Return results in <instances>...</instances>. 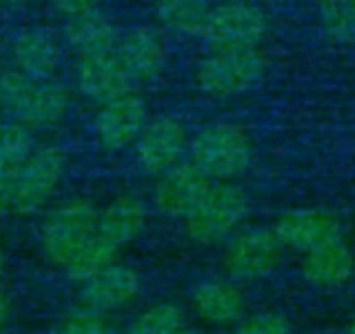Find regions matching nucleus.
Masks as SVG:
<instances>
[{
    "label": "nucleus",
    "mask_w": 355,
    "mask_h": 334,
    "mask_svg": "<svg viewBox=\"0 0 355 334\" xmlns=\"http://www.w3.org/2000/svg\"><path fill=\"white\" fill-rule=\"evenodd\" d=\"M69 94L53 82H38L21 71H0V105L26 125H53L69 109Z\"/></svg>",
    "instance_id": "obj_1"
},
{
    "label": "nucleus",
    "mask_w": 355,
    "mask_h": 334,
    "mask_svg": "<svg viewBox=\"0 0 355 334\" xmlns=\"http://www.w3.org/2000/svg\"><path fill=\"white\" fill-rule=\"evenodd\" d=\"M191 155V163L205 178L228 180L247 170L251 146L241 128L232 123H211L197 134Z\"/></svg>",
    "instance_id": "obj_2"
},
{
    "label": "nucleus",
    "mask_w": 355,
    "mask_h": 334,
    "mask_svg": "<svg viewBox=\"0 0 355 334\" xmlns=\"http://www.w3.org/2000/svg\"><path fill=\"white\" fill-rule=\"evenodd\" d=\"M247 213V197L230 184H211L193 211L184 218L195 243L211 245L228 236Z\"/></svg>",
    "instance_id": "obj_3"
},
{
    "label": "nucleus",
    "mask_w": 355,
    "mask_h": 334,
    "mask_svg": "<svg viewBox=\"0 0 355 334\" xmlns=\"http://www.w3.org/2000/svg\"><path fill=\"white\" fill-rule=\"evenodd\" d=\"M98 211L86 201H71L55 209L42 224V249L57 265H67L71 257L96 234Z\"/></svg>",
    "instance_id": "obj_4"
},
{
    "label": "nucleus",
    "mask_w": 355,
    "mask_h": 334,
    "mask_svg": "<svg viewBox=\"0 0 355 334\" xmlns=\"http://www.w3.org/2000/svg\"><path fill=\"white\" fill-rule=\"evenodd\" d=\"M268 30L266 13L247 3H226L209 11L201 38L207 40L216 53L253 49Z\"/></svg>",
    "instance_id": "obj_5"
},
{
    "label": "nucleus",
    "mask_w": 355,
    "mask_h": 334,
    "mask_svg": "<svg viewBox=\"0 0 355 334\" xmlns=\"http://www.w3.org/2000/svg\"><path fill=\"white\" fill-rule=\"evenodd\" d=\"M266 61L253 51L214 53L197 69V84L201 90L218 96H230L253 88L263 78Z\"/></svg>",
    "instance_id": "obj_6"
},
{
    "label": "nucleus",
    "mask_w": 355,
    "mask_h": 334,
    "mask_svg": "<svg viewBox=\"0 0 355 334\" xmlns=\"http://www.w3.org/2000/svg\"><path fill=\"white\" fill-rule=\"evenodd\" d=\"M65 176V157L57 146L34 148L15 180L13 191V211L34 213L40 209L51 195L57 191Z\"/></svg>",
    "instance_id": "obj_7"
},
{
    "label": "nucleus",
    "mask_w": 355,
    "mask_h": 334,
    "mask_svg": "<svg viewBox=\"0 0 355 334\" xmlns=\"http://www.w3.org/2000/svg\"><path fill=\"white\" fill-rule=\"evenodd\" d=\"M57 11L65 24L67 42L82 59L111 55L117 46V32L96 5L84 0H65L57 5Z\"/></svg>",
    "instance_id": "obj_8"
},
{
    "label": "nucleus",
    "mask_w": 355,
    "mask_h": 334,
    "mask_svg": "<svg viewBox=\"0 0 355 334\" xmlns=\"http://www.w3.org/2000/svg\"><path fill=\"white\" fill-rule=\"evenodd\" d=\"M189 146L187 128L173 117H157L138 136L136 157L142 170L153 176H163L178 165Z\"/></svg>",
    "instance_id": "obj_9"
},
{
    "label": "nucleus",
    "mask_w": 355,
    "mask_h": 334,
    "mask_svg": "<svg viewBox=\"0 0 355 334\" xmlns=\"http://www.w3.org/2000/svg\"><path fill=\"white\" fill-rule=\"evenodd\" d=\"M280 257V243L270 230L239 234L226 251V270L234 280L251 282L268 276Z\"/></svg>",
    "instance_id": "obj_10"
},
{
    "label": "nucleus",
    "mask_w": 355,
    "mask_h": 334,
    "mask_svg": "<svg viewBox=\"0 0 355 334\" xmlns=\"http://www.w3.org/2000/svg\"><path fill=\"white\" fill-rule=\"evenodd\" d=\"M209 186L211 180L205 178L193 163H182L161 176L155 186L153 201L167 218H187Z\"/></svg>",
    "instance_id": "obj_11"
},
{
    "label": "nucleus",
    "mask_w": 355,
    "mask_h": 334,
    "mask_svg": "<svg viewBox=\"0 0 355 334\" xmlns=\"http://www.w3.org/2000/svg\"><path fill=\"white\" fill-rule=\"evenodd\" d=\"M140 290V278L128 265L113 263L101 274L84 282L82 301L84 309L92 313H107L125 307Z\"/></svg>",
    "instance_id": "obj_12"
},
{
    "label": "nucleus",
    "mask_w": 355,
    "mask_h": 334,
    "mask_svg": "<svg viewBox=\"0 0 355 334\" xmlns=\"http://www.w3.org/2000/svg\"><path fill=\"white\" fill-rule=\"evenodd\" d=\"M146 107L138 96L125 94L105 103L96 115V134L107 148H123L144 130Z\"/></svg>",
    "instance_id": "obj_13"
},
{
    "label": "nucleus",
    "mask_w": 355,
    "mask_h": 334,
    "mask_svg": "<svg viewBox=\"0 0 355 334\" xmlns=\"http://www.w3.org/2000/svg\"><path fill=\"white\" fill-rule=\"evenodd\" d=\"M274 234L278 243H284L305 253H311L315 249H322L330 243L340 240L338 224L330 216L322 211H313V209H299V211L286 213L278 222V228Z\"/></svg>",
    "instance_id": "obj_14"
},
{
    "label": "nucleus",
    "mask_w": 355,
    "mask_h": 334,
    "mask_svg": "<svg viewBox=\"0 0 355 334\" xmlns=\"http://www.w3.org/2000/svg\"><path fill=\"white\" fill-rule=\"evenodd\" d=\"M130 82L132 78L128 76L115 53L82 59L78 67L80 90L88 98L98 100L103 105L130 94Z\"/></svg>",
    "instance_id": "obj_15"
},
{
    "label": "nucleus",
    "mask_w": 355,
    "mask_h": 334,
    "mask_svg": "<svg viewBox=\"0 0 355 334\" xmlns=\"http://www.w3.org/2000/svg\"><path fill=\"white\" fill-rule=\"evenodd\" d=\"M13 55L19 71L38 82H49L63 63V51L59 40L51 32L40 28L24 32L15 40Z\"/></svg>",
    "instance_id": "obj_16"
},
{
    "label": "nucleus",
    "mask_w": 355,
    "mask_h": 334,
    "mask_svg": "<svg viewBox=\"0 0 355 334\" xmlns=\"http://www.w3.org/2000/svg\"><path fill=\"white\" fill-rule=\"evenodd\" d=\"M115 57L132 80H148L155 78L165 63V44L155 30L136 28L121 38Z\"/></svg>",
    "instance_id": "obj_17"
},
{
    "label": "nucleus",
    "mask_w": 355,
    "mask_h": 334,
    "mask_svg": "<svg viewBox=\"0 0 355 334\" xmlns=\"http://www.w3.org/2000/svg\"><path fill=\"white\" fill-rule=\"evenodd\" d=\"M193 307L207 324L230 326L243 319L245 299L241 290L228 282L211 280L197 286L193 295Z\"/></svg>",
    "instance_id": "obj_18"
},
{
    "label": "nucleus",
    "mask_w": 355,
    "mask_h": 334,
    "mask_svg": "<svg viewBox=\"0 0 355 334\" xmlns=\"http://www.w3.org/2000/svg\"><path fill=\"white\" fill-rule=\"evenodd\" d=\"M146 222V209L140 199L121 195L111 201L103 211H98L96 232L115 247H121L134 240Z\"/></svg>",
    "instance_id": "obj_19"
},
{
    "label": "nucleus",
    "mask_w": 355,
    "mask_h": 334,
    "mask_svg": "<svg viewBox=\"0 0 355 334\" xmlns=\"http://www.w3.org/2000/svg\"><path fill=\"white\" fill-rule=\"evenodd\" d=\"M353 270V259L349 249L336 240L322 249L307 253L305 274L313 284L320 286H338L349 280Z\"/></svg>",
    "instance_id": "obj_20"
},
{
    "label": "nucleus",
    "mask_w": 355,
    "mask_h": 334,
    "mask_svg": "<svg viewBox=\"0 0 355 334\" xmlns=\"http://www.w3.org/2000/svg\"><path fill=\"white\" fill-rule=\"evenodd\" d=\"M209 7L197 0H167L157 7V19L171 32L201 36L209 17Z\"/></svg>",
    "instance_id": "obj_21"
},
{
    "label": "nucleus",
    "mask_w": 355,
    "mask_h": 334,
    "mask_svg": "<svg viewBox=\"0 0 355 334\" xmlns=\"http://www.w3.org/2000/svg\"><path fill=\"white\" fill-rule=\"evenodd\" d=\"M117 259V247L105 240L98 232L71 257V261L65 265L67 276L78 282H86L92 276L101 274L103 270L111 267Z\"/></svg>",
    "instance_id": "obj_22"
},
{
    "label": "nucleus",
    "mask_w": 355,
    "mask_h": 334,
    "mask_svg": "<svg viewBox=\"0 0 355 334\" xmlns=\"http://www.w3.org/2000/svg\"><path fill=\"white\" fill-rule=\"evenodd\" d=\"M187 330L184 311L173 303H157L134 317L128 334H182Z\"/></svg>",
    "instance_id": "obj_23"
},
{
    "label": "nucleus",
    "mask_w": 355,
    "mask_h": 334,
    "mask_svg": "<svg viewBox=\"0 0 355 334\" xmlns=\"http://www.w3.org/2000/svg\"><path fill=\"white\" fill-rule=\"evenodd\" d=\"M322 21L332 36L355 38V5L353 3H328L322 7Z\"/></svg>",
    "instance_id": "obj_24"
},
{
    "label": "nucleus",
    "mask_w": 355,
    "mask_h": 334,
    "mask_svg": "<svg viewBox=\"0 0 355 334\" xmlns=\"http://www.w3.org/2000/svg\"><path fill=\"white\" fill-rule=\"evenodd\" d=\"M234 334H291V324L280 313H257L243 319Z\"/></svg>",
    "instance_id": "obj_25"
},
{
    "label": "nucleus",
    "mask_w": 355,
    "mask_h": 334,
    "mask_svg": "<svg viewBox=\"0 0 355 334\" xmlns=\"http://www.w3.org/2000/svg\"><path fill=\"white\" fill-rule=\"evenodd\" d=\"M57 334H111V332L98 313H92L88 309H80V311L69 313L61 322Z\"/></svg>",
    "instance_id": "obj_26"
},
{
    "label": "nucleus",
    "mask_w": 355,
    "mask_h": 334,
    "mask_svg": "<svg viewBox=\"0 0 355 334\" xmlns=\"http://www.w3.org/2000/svg\"><path fill=\"white\" fill-rule=\"evenodd\" d=\"M19 172L0 170V218L13 209V191Z\"/></svg>",
    "instance_id": "obj_27"
},
{
    "label": "nucleus",
    "mask_w": 355,
    "mask_h": 334,
    "mask_svg": "<svg viewBox=\"0 0 355 334\" xmlns=\"http://www.w3.org/2000/svg\"><path fill=\"white\" fill-rule=\"evenodd\" d=\"M9 317H11V301L3 290H0V332L5 330Z\"/></svg>",
    "instance_id": "obj_28"
},
{
    "label": "nucleus",
    "mask_w": 355,
    "mask_h": 334,
    "mask_svg": "<svg viewBox=\"0 0 355 334\" xmlns=\"http://www.w3.org/2000/svg\"><path fill=\"white\" fill-rule=\"evenodd\" d=\"M3 272H5V257L0 253V276H3Z\"/></svg>",
    "instance_id": "obj_29"
},
{
    "label": "nucleus",
    "mask_w": 355,
    "mask_h": 334,
    "mask_svg": "<svg viewBox=\"0 0 355 334\" xmlns=\"http://www.w3.org/2000/svg\"><path fill=\"white\" fill-rule=\"evenodd\" d=\"M349 334H355V319L349 324Z\"/></svg>",
    "instance_id": "obj_30"
},
{
    "label": "nucleus",
    "mask_w": 355,
    "mask_h": 334,
    "mask_svg": "<svg viewBox=\"0 0 355 334\" xmlns=\"http://www.w3.org/2000/svg\"><path fill=\"white\" fill-rule=\"evenodd\" d=\"M182 334H197V332H195V330H191V328H187V330H184Z\"/></svg>",
    "instance_id": "obj_31"
},
{
    "label": "nucleus",
    "mask_w": 355,
    "mask_h": 334,
    "mask_svg": "<svg viewBox=\"0 0 355 334\" xmlns=\"http://www.w3.org/2000/svg\"><path fill=\"white\" fill-rule=\"evenodd\" d=\"M3 125H5V119H3V115H0V130H3Z\"/></svg>",
    "instance_id": "obj_32"
}]
</instances>
